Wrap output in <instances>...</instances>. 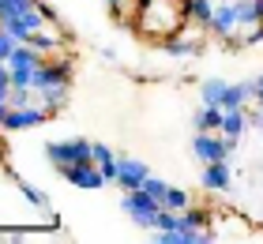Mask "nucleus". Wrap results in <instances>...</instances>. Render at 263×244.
Returning a JSON list of instances; mask_svg holds the SVG:
<instances>
[{"label":"nucleus","instance_id":"20","mask_svg":"<svg viewBox=\"0 0 263 244\" xmlns=\"http://www.w3.org/2000/svg\"><path fill=\"white\" fill-rule=\"evenodd\" d=\"M143 192H147V195H154V199H165V192H170V180H165V177H158V173H151L147 180H143Z\"/></svg>","mask_w":263,"mask_h":244},{"label":"nucleus","instance_id":"16","mask_svg":"<svg viewBox=\"0 0 263 244\" xmlns=\"http://www.w3.org/2000/svg\"><path fill=\"white\" fill-rule=\"evenodd\" d=\"M222 113H226L222 105H203L199 102V109L192 113V128L196 132H218L222 128Z\"/></svg>","mask_w":263,"mask_h":244},{"label":"nucleus","instance_id":"18","mask_svg":"<svg viewBox=\"0 0 263 244\" xmlns=\"http://www.w3.org/2000/svg\"><path fill=\"white\" fill-rule=\"evenodd\" d=\"M192 203H196V195L188 188H177V184H170V192H165V199H162V207H170V211H188Z\"/></svg>","mask_w":263,"mask_h":244},{"label":"nucleus","instance_id":"14","mask_svg":"<svg viewBox=\"0 0 263 244\" xmlns=\"http://www.w3.org/2000/svg\"><path fill=\"white\" fill-rule=\"evenodd\" d=\"M230 90H233V83L230 79H222V76H207V79H199V102L203 105H230Z\"/></svg>","mask_w":263,"mask_h":244},{"label":"nucleus","instance_id":"11","mask_svg":"<svg viewBox=\"0 0 263 244\" xmlns=\"http://www.w3.org/2000/svg\"><path fill=\"white\" fill-rule=\"evenodd\" d=\"M199 184H203V192H211V195H226V192H233V165H230V158H222V162H207V165H203Z\"/></svg>","mask_w":263,"mask_h":244},{"label":"nucleus","instance_id":"23","mask_svg":"<svg viewBox=\"0 0 263 244\" xmlns=\"http://www.w3.org/2000/svg\"><path fill=\"white\" fill-rule=\"evenodd\" d=\"M259 8H263V0H259Z\"/></svg>","mask_w":263,"mask_h":244},{"label":"nucleus","instance_id":"22","mask_svg":"<svg viewBox=\"0 0 263 244\" xmlns=\"http://www.w3.org/2000/svg\"><path fill=\"white\" fill-rule=\"evenodd\" d=\"M252 83H256V105H263V71H259Z\"/></svg>","mask_w":263,"mask_h":244},{"label":"nucleus","instance_id":"8","mask_svg":"<svg viewBox=\"0 0 263 244\" xmlns=\"http://www.w3.org/2000/svg\"><path fill=\"white\" fill-rule=\"evenodd\" d=\"M49 120H53V113H45V109L34 105V102H27V105H8V113L0 117V132H4V136H15V132H34V128L49 124Z\"/></svg>","mask_w":263,"mask_h":244},{"label":"nucleus","instance_id":"12","mask_svg":"<svg viewBox=\"0 0 263 244\" xmlns=\"http://www.w3.org/2000/svg\"><path fill=\"white\" fill-rule=\"evenodd\" d=\"M151 177V165L143 162L136 154H121V162H117V188L128 192V188H143V180Z\"/></svg>","mask_w":263,"mask_h":244},{"label":"nucleus","instance_id":"9","mask_svg":"<svg viewBox=\"0 0 263 244\" xmlns=\"http://www.w3.org/2000/svg\"><path fill=\"white\" fill-rule=\"evenodd\" d=\"M207 42H211V34L203 30V27H196V23H188L184 30H177L173 38H165V42H162V53H165V57H173V60L199 57L203 49H207Z\"/></svg>","mask_w":263,"mask_h":244},{"label":"nucleus","instance_id":"21","mask_svg":"<svg viewBox=\"0 0 263 244\" xmlns=\"http://www.w3.org/2000/svg\"><path fill=\"white\" fill-rule=\"evenodd\" d=\"M105 8H109V15H117V19H124L128 15V8H132V0H102Z\"/></svg>","mask_w":263,"mask_h":244},{"label":"nucleus","instance_id":"2","mask_svg":"<svg viewBox=\"0 0 263 244\" xmlns=\"http://www.w3.org/2000/svg\"><path fill=\"white\" fill-rule=\"evenodd\" d=\"M53 19L61 15L45 0H0V27L19 34V42H34Z\"/></svg>","mask_w":263,"mask_h":244},{"label":"nucleus","instance_id":"13","mask_svg":"<svg viewBox=\"0 0 263 244\" xmlns=\"http://www.w3.org/2000/svg\"><path fill=\"white\" fill-rule=\"evenodd\" d=\"M222 136L226 139H237V143H245L248 139V132H252V120H248V109L245 105H237V109H226L222 113Z\"/></svg>","mask_w":263,"mask_h":244},{"label":"nucleus","instance_id":"6","mask_svg":"<svg viewBox=\"0 0 263 244\" xmlns=\"http://www.w3.org/2000/svg\"><path fill=\"white\" fill-rule=\"evenodd\" d=\"M158 211H162V203L154 199V195H147L143 188H128V192H121V214L128 218L132 226L154 229V218H158Z\"/></svg>","mask_w":263,"mask_h":244},{"label":"nucleus","instance_id":"7","mask_svg":"<svg viewBox=\"0 0 263 244\" xmlns=\"http://www.w3.org/2000/svg\"><path fill=\"white\" fill-rule=\"evenodd\" d=\"M237 139H226L222 132H196L192 136V158L199 165H207V162H222V158H233L237 154Z\"/></svg>","mask_w":263,"mask_h":244},{"label":"nucleus","instance_id":"3","mask_svg":"<svg viewBox=\"0 0 263 244\" xmlns=\"http://www.w3.org/2000/svg\"><path fill=\"white\" fill-rule=\"evenodd\" d=\"M42 158L49 162V169L57 177H64L71 165L94 158V139H79V136H71V139H45L42 143Z\"/></svg>","mask_w":263,"mask_h":244},{"label":"nucleus","instance_id":"1","mask_svg":"<svg viewBox=\"0 0 263 244\" xmlns=\"http://www.w3.org/2000/svg\"><path fill=\"white\" fill-rule=\"evenodd\" d=\"M124 23L143 42L162 45L165 38L188 27V0H132Z\"/></svg>","mask_w":263,"mask_h":244},{"label":"nucleus","instance_id":"15","mask_svg":"<svg viewBox=\"0 0 263 244\" xmlns=\"http://www.w3.org/2000/svg\"><path fill=\"white\" fill-rule=\"evenodd\" d=\"M94 162H98V169L105 173V180L117 184V162H121V151H113L109 143H98V139H94Z\"/></svg>","mask_w":263,"mask_h":244},{"label":"nucleus","instance_id":"19","mask_svg":"<svg viewBox=\"0 0 263 244\" xmlns=\"http://www.w3.org/2000/svg\"><path fill=\"white\" fill-rule=\"evenodd\" d=\"M23 42H19V34H11L8 27H0V64H8V57L15 53Z\"/></svg>","mask_w":263,"mask_h":244},{"label":"nucleus","instance_id":"5","mask_svg":"<svg viewBox=\"0 0 263 244\" xmlns=\"http://www.w3.org/2000/svg\"><path fill=\"white\" fill-rule=\"evenodd\" d=\"M211 233H214V240H248V237H256V226L237 207H222V211L211 207Z\"/></svg>","mask_w":263,"mask_h":244},{"label":"nucleus","instance_id":"10","mask_svg":"<svg viewBox=\"0 0 263 244\" xmlns=\"http://www.w3.org/2000/svg\"><path fill=\"white\" fill-rule=\"evenodd\" d=\"M64 180L71 188H79V192H102V188H109V180H105V173L98 169V162H79V165H71L68 173H64Z\"/></svg>","mask_w":263,"mask_h":244},{"label":"nucleus","instance_id":"4","mask_svg":"<svg viewBox=\"0 0 263 244\" xmlns=\"http://www.w3.org/2000/svg\"><path fill=\"white\" fill-rule=\"evenodd\" d=\"M45 64V53L34 49L30 42H23L15 53L8 57V71H11V87L15 90H34V79H38V68Z\"/></svg>","mask_w":263,"mask_h":244},{"label":"nucleus","instance_id":"17","mask_svg":"<svg viewBox=\"0 0 263 244\" xmlns=\"http://www.w3.org/2000/svg\"><path fill=\"white\" fill-rule=\"evenodd\" d=\"M211 19H214V0H188V23L207 30Z\"/></svg>","mask_w":263,"mask_h":244}]
</instances>
